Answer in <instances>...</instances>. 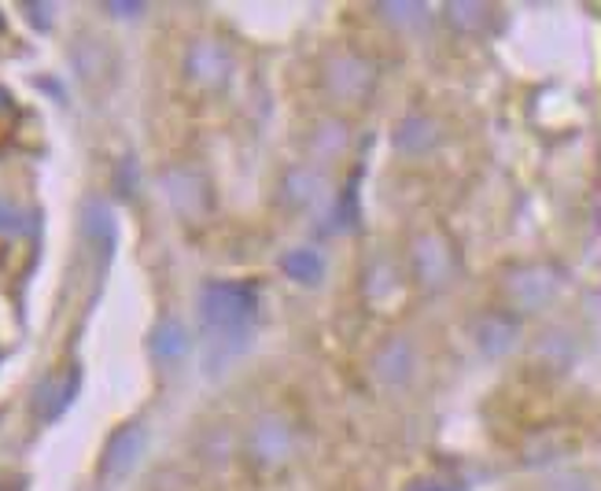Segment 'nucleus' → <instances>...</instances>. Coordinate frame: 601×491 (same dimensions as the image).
Listing matches in <instances>:
<instances>
[{
    "label": "nucleus",
    "mask_w": 601,
    "mask_h": 491,
    "mask_svg": "<svg viewBox=\"0 0 601 491\" xmlns=\"http://www.w3.org/2000/svg\"><path fill=\"white\" fill-rule=\"evenodd\" d=\"M189 74L203 86L226 82L229 74V56L218 41H196L189 49Z\"/></svg>",
    "instance_id": "obj_9"
},
{
    "label": "nucleus",
    "mask_w": 601,
    "mask_h": 491,
    "mask_svg": "<svg viewBox=\"0 0 601 491\" xmlns=\"http://www.w3.org/2000/svg\"><path fill=\"white\" fill-rule=\"evenodd\" d=\"M163 189H167L170 203L184 214V219H189V214H200L207 208V186L192 174V170H181V167L167 170Z\"/></svg>",
    "instance_id": "obj_8"
},
{
    "label": "nucleus",
    "mask_w": 601,
    "mask_h": 491,
    "mask_svg": "<svg viewBox=\"0 0 601 491\" xmlns=\"http://www.w3.org/2000/svg\"><path fill=\"white\" fill-rule=\"evenodd\" d=\"M472 337H477L480 351L488 359H502L510 355L520 340V322L513 314H502V311H488L477 318V325H472Z\"/></svg>",
    "instance_id": "obj_4"
},
{
    "label": "nucleus",
    "mask_w": 601,
    "mask_h": 491,
    "mask_svg": "<svg viewBox=\"0 0 601 491\" xmlns=\"http://www.w3.org/2000/svg\"><path fill=\"white\" fill-rule=\"evenodd\" d=\"M413 270L424 284H447L450 273H454V251L439 237H421L413 244Z\"/></svg>",
    "instance_id": "obj_6"
},
{
    "label": "nucleus",
    "mask_w": 601,
    "mask_h": 491,
    "mask_svg": "<svg viewBox=\"0 0 601 491\" xmlns=\"http://www.w3.org/2000/svg\"><path fill=\"white\" fill-rule=\"evenodd\" d=\"M380 16L391 19L395 27H421L429 19V8L424 4H380Z\"/></svg>",
    "instance_id": "obj_17"
},
{
    "label": "nucleus",
    "mask_w": 601,
    "mask_h": 491,
    "mask_svg": "<svg viewBox=\"0 0 601 491\" xmlns=\"http://www.w3.org/2000/svg\"><path fill=\"white\" fill-rule=\"evenodd\" d=\"M373 370H377V377L384 384L410 381V373H413V344H410V340H402V337L388 340V344L377 351Z\"/></svg>",
    "instance_id": "obj_10"
},
{
    "label": "nucleus",
    "mask_w": 601,
    "mask_h": 491,
    "mask_svg": "<svg viewBox=\"0 0 601 491\" xmlns=\"http://www.w3.org/2000/svg\"><path fill=\"white\" fill-rule=\"evenodd\" d=\"M288 429H284V421H277V418H266L256 425V432H251V454L262 462H281L284 454H288Z\"/></svg>",
    "instance_id": "obj_11"
},
{
    "label": "nucleus",
    "mask_w": 601,
    "mask_h": 491,
    "mask_svg": "<svg viewBox=\"0 0 601 491\" xmlns=\"http://www.w3.org/2000/svg\"><path fill=\"white\" fill-rule=\"evenodd\" d=\"M259 314V292L244 281H207L200 292V322L207 344L218 351H237L248 344L251 322Z\"/></svg>",
    "instance_id": "obj_1"
},
{
    "label": "nucleus",
    "mask_w": 601,
    "mask_h": 491,
    "mask_svg": "<svg viewBox=\"0 0 601 491\" xmlns=\"http://www.w3.org/2000/svg\"><path fill=\"white\" fill-rule=\"evenodd\" d=\"M435 141H439V130L432 119H407L395 133V144L407 156H424Z\"/></svg>",
    "instance_id": "obj_13"
},
{
    "label": "nucleus",
    "mask_w": 601,
    "mask_h": 491,
    "mask_svg": "<svg viewBox=\"0 0 601 491\" xmlns=\"http://www.w3.org/2000/svg\"><path fill=\"white\" fill-rule=\"evenodd\" d=\"M82 230H86L89 241H97V248H103V255H111V248H114V219H111V211L103 208L100 200H89L86 203Z\"/></svg>",
    "instance_id": "obj_12"
},
{
    "label": "nucleus",
    "mask_w": 601,
    "mask_h": 491,
    "mask_svg": "<svg viewBox=\"0 0 601 491\" xmlns=\"http://www.w3.org/2000/svg\"><path fill=\"white\" fill-rule=\"evenodd\" d=\"M325 82L340 100H358L369 89V82H373V71H369V63L358 60V56H337V60L325 67Z\"/></svg>",
    "instance_id": "obj_7"
},
{
    "label": "nucleus",
    "mask_w": 601,
    "mask_h": 491,
    "mask_svg": "<svg viewBox=\"0 0 601 491\" xmlns=\"http://www.w3.org/2000/svg\"><path fill=\"white\" fill-rule=\"evenodd\" d=\"M108 8H111V16H141L144 4H108Z\"/></svg>",
    "instance_id": "obj_19"
},
{
    "label": "nucleus",
    "mask_w": 601,
    "mask_h": 491,
    "mask_svg": "<svg viewBox=\"0 0 601 491\" xmlns=\"http://www.w3.org/2000/svg\"><path fill=\"white\" fill-rule=\"evenodd\" d=\"M281 270L288 273L292 281H303V284H314L321 278V270H325V262L314 248H292L281 255Z\"/></svg>",
    "instance_id": "obj_14"
},
{
    "label": "nucleus",
    "mask_w": 601,
    "mask_h": 491,
    "mask_svg": "<svg viewBox=\"0 0 601 491\" xmlns=\"http://www.w3.org/2000/svg\"><path fill=\"white\" fill-rule=\"evenodd\" d=\"M22 226V214L11 208L8 200H0V233H16Z\"/></svg>",
    "instance_id": "obj_18"
},
{
    "label": "nucleus",
    "mask_w": 601,
    "mask_h": 491,
    "mask_svg": "<svg viewBox=\"0 0 601 491\" xmlns=\"http://www.w3.org/2000/svg\"><path fill=\"white\" fill-rule=\"evenodd\" d=\"M561 289V273L553 267H520L505 278V295L520 307V311H539L547 307Z\"/></svg>",
    "instance_id": "obj_2"
},
{
    "label": "nucleus",
    "mask_w": 601,
    "mask_h": 491,
    "mask_svg": "<svg viewBox=\"0 0 601 491\" xmlns=\"http://www.w3.org/2000/svg\"><path fill=\"white\" fill-rule=\"evenodd\" d=\"M78 384H82V373H78L74 367L63 370V373L44 377V381L38 384V395H33V410H38V418L41 421H56V418H60L63 410L74 403Z\"/></svg>",
    "instance_id": "obj_5"
},
{
    "label": "nucleus",
    "mask_w": 601,
    "mask_h": 491,
    "mask_svg": "<svg viewBox=\"0 0 601 491\" xmlns=\"http://www.w3.org/2000/svg\"><path fill=\"white\" fill-rule=\"evenodd\" d=\"M184 348H189V333H184V325L181 322H163L156 329V337H152V355L159 362H178L184 355Z\"/></svg>",
    "instance_id": "obj_15"
},
{
    "label": "nucleus",
    "mask_w": 601,
    "mask_h": 491,
    "mask_svg": "<svg viewBox=\"0 0 601 491\" xmlns=\"http://www.w3.org/2000/svg\"><path fill=\"white\" fill-rule=\"evenodd\" d=\"M447 19H450V27L461 33H477L488 27L491 8L488 4H447Z\"/></svg>",
    "instance_id": "obj_16"
},
{
    "label": "nucleus",
    "mask_w": 601,
    "mask_h": 491,
    "mask_svg": "<svg viewBox=\"0 0 601 491\" xmlns=\"http://www.w3.org/2000/svg\"><path fill=\"white\" fill-rule=\"evenodd\" d=\"M0 491H22V484L19 481H4V484H0Z\"/></svg>",
    "instance_id": "obj_20"
},
{
    "label": "nucleus",
    "mask_w": 601,
    "mask_h": 491,
    "mask_svg": "<svg viewBox=\"0 0 601 491\" xmlns=\"http://www.w3.org/2000/svg\"><path fill=\"white\" fill-rule=\"evenodd\" d=\"M141 451H144V429L137 425V421H130V425H119L111 432L108 448H103V462H100L103 477L122 481V477L137 465V459H141Z\"/></svg>",
    "instance_id": "obj_3"
}]
</instances>
